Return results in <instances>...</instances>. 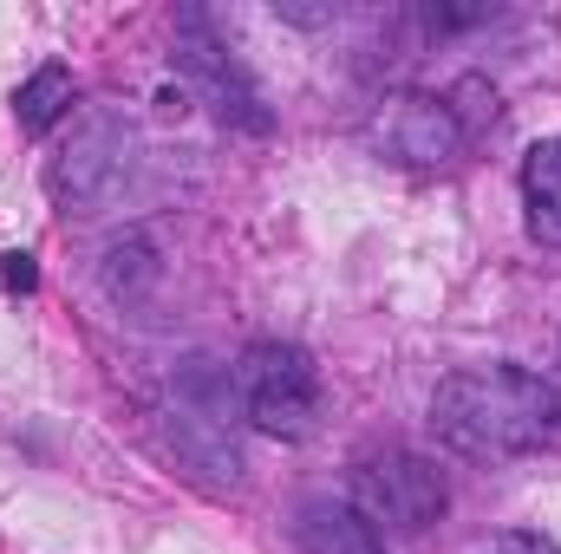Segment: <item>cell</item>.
Instances as JSON below:
<instances>
[{
  "instance_id": "1",
  "label": "cell",
  "mask_w": 561,
  "mask_h": 554,
  "mask_svg": "<svg viewBox=\"0 0 561 554\" xmlns=\"http://www.w3.org/2000/svg\"><path fill=\"white\" fill-rule=\"evenodd\" d=\"M561 399L556 385L529 366H463L431 392V430L444 450L470 457V463H510L529 457L556 437Z\"/></svg>"
},
{
  "instance_id": "2",
  "label": "cell",
  "mask_w": 561,
  "mask_h": 554,
  "mask_svg": "<svg viewBox=\"0 0 561 554\" xmlns=\"http://www.w3.org/2000/svg\"><path fill=\"white\" fill-rule=\"evenodd\" d=\"M229 372H236V405H242V417H249L262 437L307 443V437L320 430L327 385H320L313 353H300V346H287V339H255Z\"/></svg>"
},
{
  "instance_id": "3",
  "label": "cell",
  "mask_w": 561,
  "mask_h": 554,
  "mask_svg": "<svg viewBox=\"0 0 561 554\" xmlns=\"http://www.w3.org/2000/svg\"><path fill=\"white\" fill-rule=\"evenodd\" d=\"M131 176H138V125L112 105H92L66 131V143L53 150V170H46L66 216H92V209L118 203Z\"/></svg>"
},
{
  "instance_id": "4",
  "label": "cell",
  "mask_w": 561,
  "mask_h": 554,
  "mask_svg": "<svg viewBox=\"0 0 561 554\" xmlns=\"http://www.w3.org/2000/svg\"><path fill=\"white\" fill-rule=\"evenodd\" d=\"M353 509L386 535H424L444 516V476L419 450H379L353 470Z\"/></svg>"
},
{
  "instance_id": "5",
  "label": "cell",
  "mask_w": 561,
  "mask_h": 554,
  "mask_svg": "<svg viewBox=\"0 0 561 554\" xmlns=\"http://www.w3.org/2000/svg\"><path fill=\"white\" fill-rule=\"evenodd\" d=\"M379 143L399 157V163H450L457 150H463V125H457V112H450V99H431V92H399V99H386V112H379Z\"/></svg>"
},
{
  "instance_id": "6",
  "label": "cell",
  "mask_w": 561,
  "mask_h": 554,
  "mask_svg": "<svg viewBox=\"0 0 561 554\" xmlns=\"http://www.w3.org/2000/svg\"><path fill=\"white\" fill-rule=\"evenodd\" d=\"M176 66L209 92V105L222 112V118H236V125H249V131H262L268 125V112H262V99H255V85L242 79V66L222 53V39H209L203 33V20L190 13L183 20V39H176Z\"/></svg>"
},
{
  "instance_id": "7",
  "label": "cell",
  "mask_w": 561,
  "mask_h": 554,
  "mask_svg": "<svg viewBox=\"0 0 561 554\" xmlns=\"http://www.w3.org/2000/svg\"><path fill=\"white\" fill-rule=\"evenodd\" d=\"M294 549L300 554H386V542H379V529H373L353 503L313 496V503H300V516H294Z\"/></svg>"
},
{
  "instance_id": "8",
  "label": "cell",
  "mask_w": 561,
  "mask_h": 554,
  "mask_svg": "<svg viewBox=\"0 0 561 554\" xmlns=\"http://www.w3.org/2000/svg\"><path fill=\"white\" fill-rule=\"evenodd\" d=\"M523 209H529V235L561 249V138H542L523 157Z\"/></svg>"
},
{
  "instance_id": "9",
  "label": "cell",
  "mask_w": 561,
  "mask_h": 554,
  "mask_svg": "<svg viewBox=\"0 0 561 554\" xmlns=\"http://www.w3.org/2000/svg\"><path fill=\"white\" fill-rule=\"evenodd\" d=\"M66 105H72V72H66V66H39V72L13 92L20 131H46L53 118H66Z\"/></svg>"
},
{
  "instance_id": "10",
  "label": "cell",
  "mask_w": 561,
  "mask_h": 554,
  "mask_svg": "<svg viewBox=\"0 0 561 554\" xmlns=\"http://www.w3.org/2000/svg\"><path fill=\"white\" fill-rule=\"evenodd\" d=\"M483 554H561V549L549 542V535H529V529H510V535H496V542H490Z\"/></svg>"
}]
</instances>
